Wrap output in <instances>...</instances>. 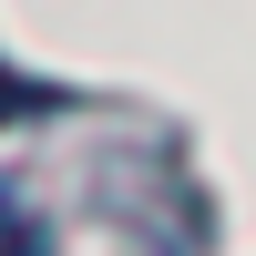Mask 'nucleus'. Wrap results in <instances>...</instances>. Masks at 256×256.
Here are the masks:
<instances>
[{
  "mask_svg": "<svg viewBox=\"0 0 256 256\" xmlns=\"http://www.w3.org/2000/svg\"><path fill=\"white\" fill-rule=\"evenodd\" d=\"M0 256H52V236H41V216L20 195H0Z\"/></svg>",
  "mask_w": 256,
  "mask_h": 256,
  "instance_id": "obj_1",
  "label": "nucleus"
},
{
  "mask_svg": "<svg viewBox=\"0 0 256 256\" xmlns=\"http://www.w3.org/2000/svg\"><path fill=\"white\" fill-rule=\"evenodd\" d=\"M52 102H62L52 82H20L10 62H0V123H20V113H52Z\"/></svg>",
  "mask_w": 256,
  "mask_h": 256,
  "instance_id": "obj_2",
  "label": "nucleus"
}]
</instances>
